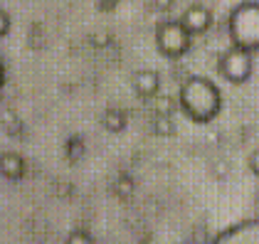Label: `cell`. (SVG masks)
<instances>
[{"label":"cell","instance_id":"1","mask_svg":"<svg viewBox=\"0 0 259 244\" xmlns=\"http://www.w3.org/2000/svg\"><path fill=\"white\" fill-rule=\"evenodd\" d=\"M180 109L198 123L212 121L222 109V91L205 74H188L178 89Z\"/></svg>","mask_w":259,"mask_h":244},{"label":"cell","instance_id":"2","mask_svg":"<svg viewBox=\"0 0 259 244\" xmlns=\"http://www.w3.org/2000/svg\"><path fill=\"white\" fill-rule=\"evenodd\" d=\"M227 35L232 44L259 50V0H239L227 15Z\"/></svg>","mask_w":259,"mask_h":244},{"label":"cell","instance_id":"3","mask_svg":"<svg viewBox=\"0 0 259 244\" xmlns=\"http://www.w3.org/2000/svg\"><path fill=\"white\" fill-rule=\"evenodd\" d=\"M193 32L183 25L180 18H163L156 25V44L165 57H180L190 50Z\"/></svg>","mask_w":259,"mask_h":244},{"label":"cell","instance_id":"4","mask_svg":"<svg viewBox=\"0 0 259 244\" xmlns=\"http://www.w3.org/2000/svg\"><path fill=\"white\" fill-rule=\"evenodd\" d=\"M218 69L220 74L232 84H242L249 79L252 69H254V57L252 50H244L239 44H230L218 55Z\"/></svg>","mask_w":259,"mask_h":244},{"label":"cell","instance_id":"5","mask_svg":"<svg viewBox=\"0 0 259 244\" xmlns=\"http://www.w3.org/2000/svg\"><path fill=\"white\" fill-rule=\"evenodd\" d=\"M210 244H259V215L227 224Z\"/></svg>","mask_w":259,"mask_h":244},{"label":"cell","instance_id":"6","mask_svg":"<svg viewBox=\"0 0 259 244\" xmlns=\"http://www.w3.org/2000/svg\"><path fill=\"white\" fill-rule=\"evenodd\" d=\"M180 20H183V25H185L193 35H198V32L210 30V25H212V10H210L207 5H202V3H190V5L180 13Z\"/></svg>","mask_w":259,"mask_h":244},{"label":"cell","instance_id":"7","mask_svg":"<svg viewBox=\"0 0 259 244\" xmlns=\"http://www.w3.org/2000/svg\"><path fill=\"white\" fill-rule=\"evenodd\" d=\"M131 84H134L136 94L146 96V99H151V96H156V94H158L160 77H158V72H156V69H151V67H141V69L134 72Z\"/></svg>","mask_w":259,"mask_h":244},{"label":"cell","instance_id":"8","mask_svg":"<svg viewBox=\"0 0 259 244\" xmlns=\"http://www.w3.org/2000/svg\"><path fill=\"white\" fill-rule=\"evenodd\" d=\"M0 170L8 180H18L25 175V161H22L20 153H13V151H5L3 158H0Z\"/></svg>","mask_w":259,"mask_h":244},{"label":"cell","instance_id":"9","mask_svg":"<svg viewBox=\"0 0 259 244\" xmlns=\"http://www.w3.org/2000/svg\"><path fill=\"white\" fill-rule=\"evenodd\" d=\"M101 123L106 126V131H111V133H119L126 128V123H128V116H126V111L119 109V106H106L104 111H101Z\"/></svg>","mask_w":259,"mask_h":244},{"label":"cell","instance_id":"10","mask_svg":"<svg viewBox=\"0 0 259 244\" xmlns=\"http://www.w3.org/2000/svg\"><path fill=\"white\" fill-rule=\"evenodd\" d=\"M153 128H156L158 133H163V136L173 133V131H176L173 116H170V114H156V119H153Z\"/></svg>","mask_w":259,"mask_h":244},{"label":"cell","instance_id":"11","mask_svg":"<svg viewBox=\"0 0 259 244\" xmlns=\"http://www.w3.org/2000/svg\"><path fill=\"white\" fill-rule=\"evenodd\" d=\"M67 244H94V237L89 234V229L74 227V229L67 234Z\"/></svg>","mask_w":259,"mask_h":244},{"label":"cell","instance_id":"12","mask_svg":"<svg viewBox=\"0 0 259 244\" xmlns=\"http://www.w3.org/2000/svg\"><path fill=\"white\" fill-rule=\"evenodd\" d=\"M153 106H156V114H170L173 111V99L163 96V94H156L153 96Z\"/></svg>","mask_w":259,"mask_h":244},{"label":"cell","instance_id":"13","mask_svg":"<svg viewBox=\"0 0 259 244\" xmlns=\"http://www.w3.org/2000/svg\"><path fill=\"white\" fill-rule=\"evenodd\" d=\"M247 163H249V170H252V173H254V175L259 178V148H254V151L249 153Z\"/></svg>","mask_w":259,"mask_h":244},{"label":"cell","instance_id":"14","mask_svg":"<svg viewBox=\"0 0 259 244\" xmlns=\"http://www.w3.org/2000/svg\"><path fill=\"white\" fill-rule=\"evenodd\" d=\"M8 30H10V15H8V10H0V32L8 35Z\"/></svg>","mask_w":259,"mask_h":244},{"label":"cell","instance_id":"15","mask_svg":"<svg viewBox=\"0 0 259 244\" xmlns=\"http://www.w3.org/2000/svg\"><path fill=\"white\" fill-rule=\"evenodd\" d=\"M151 3H153L158 10H168V8L173 5V0H151Z\"/></svg>","mask_w":259,"mask_h":244},{"label":"cell","instance_id":"16","mask_svg":"<svg viewBox=\"0 0 259 244\" xmlns=\"http://www.w3.org/2000/svg\"><path fill=\"white\" fill-rule=\"evenodd\" d=\"M254 203H257V207H259V187H257V192H254Z\"/></svg>","mask_w":259,"mask_h":244}]
</instances>
